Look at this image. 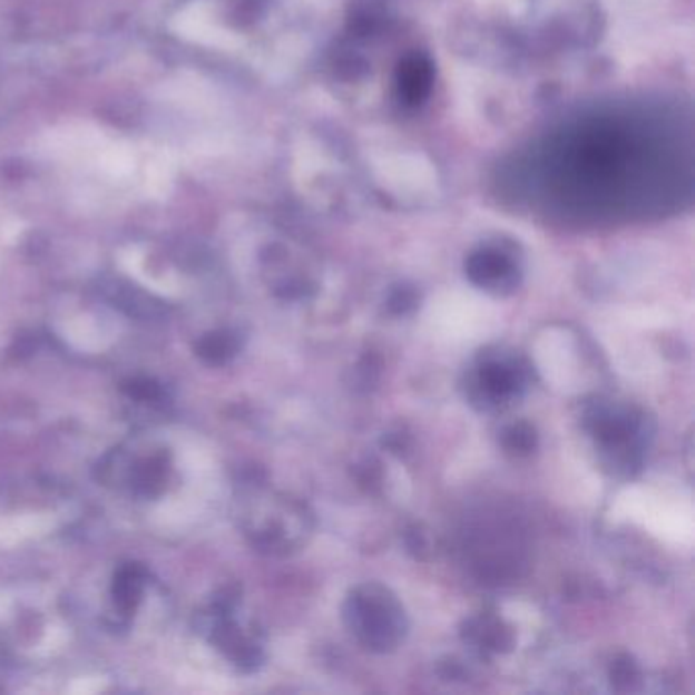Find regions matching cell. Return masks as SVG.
<instances>
[{
    "instance_id": "cell-3",
    "label": "cell",
    "mask_w": 695,
    "mask_h": 695,
    "mask_svg": "<svg viewBox=\"0 0 695 695\" xmlns=\"http://www.w3.org/2000/svg\"><path fill=\"white\" fill-rule=\"evenodd\" d=\"M537 361L545 380L565 392L579 390L584 382L576 341L567 331H547L537 343Z\"/></svg>"
},
{
    "instance_id": "cell-4",
    "label": "cell",
    "mask_w": 695,
    "mask_h": 695,
    "mask_svg": "<svg viewBox=\"0 0 695 695\" xmlns=\"http://www.w3.org/2000/svg\"><path fill=\"white\" fill-rule=\"evenodd\" d=\"M105 471L108 473V480L117 481L133 493L151 498L164 490L168 481L169 466L164 453H147L120 459L115 457Z\"/></svg>"
},
{
    "instance_id": "cell-6",
    "label": "cell",
    "mask_w": 695,
    "mask_h": 695,
    "mask_svg": "<svg viewBox=\"0 0 695 695\" xmlns=\"http://www.w3.org/2000/svg\"><path fill=\"white\" fill-rule=\"evenodd\" d=\"M400 82H402L400 86H402V92H404V97L408 100H419L427 92V88H429L431 72H429V68L424 63L414 60L404 68Z\"/></svg>"
},
{
    "instance_id": "cell-1",
    "label": "cell",
    "mask_w": 695,
    "mask_h": 695,
    "mask_svg": "<svg viewBox=\"0 0 695 695\" xmlns=\"http://www.w3.org/2000/svg\"><path fill=\"white\" fill-rule=\"evenodd\" d=\"M614 515L626 518L672 545L694 540V502L689 493L667 486H635L620 493Z\"/></svg>"
},
{
    "instance_id": "cell-2",
    "label": "cell",
    "mask_w": 695,
    "mask_h": 695,
    "mask_svg": "<svg viewBox=\"0 0 695 695\" xmlns=\"http://www.w3.org/2000/svg\"><path fill=\"white\" fill-rule=\"evenodd\" d=\"M424 316L434 335L461 343L488 339L500 324V312L493 311L490 302L471 294L434 300Z\"/></svg>"
},
{
    "instance_id": "cell-5",
    "label": "cell",
    "mask_w": 695,
    "mask_h": 695,
    "mask_svg": "<svg viewBox=\"0 0 695 695\" xmlns=\"http://www.w3.org/2000/svg\"><path fill=\"white\" fill-rule=\"evenodd\" d=\"M147 574L144 567L137 564L123 565L112 579V606L115 611H119L120 618H129L135 614L137 606L144 599Z\"/></svg>"
}]
</instances>
